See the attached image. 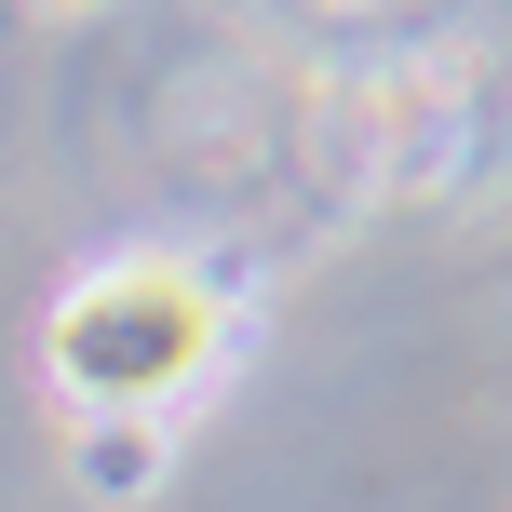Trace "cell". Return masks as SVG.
I'll return each instance as SVG.
<instances>
[{
	"instance_id": "obj_1",
	"label": "cell",
	"mask_w": 512,
	"mask_h": 512,
	"mask_svg": "<svg viewBox=\"0 0 512 512\" xmlns=\"http://www.w3.org/2000/svg\"><path fill=\"white\" fill-rule=\"evenodd\" d=\"M243 351V283L203 256H108L54 297V378L81 418H162L176 432L189 391H216Z\"/></svg>"
},
{
	"instance_id": "obj_2",
	"label": "cell",
	"mask_w": 512,
	"mask_h": 512,
	"mask_svg": "<svg viewBox=\"0 0 512 512\" xmlns=\"http://www.w3.org/2000/svg\"><path fill=\"white\" fill-rule=\"evenodd\" d=\"M162 459H176V432H162V418H81V432H68V486L108 499V512L162 499Z\"/></svg>"
}]
</instances>
